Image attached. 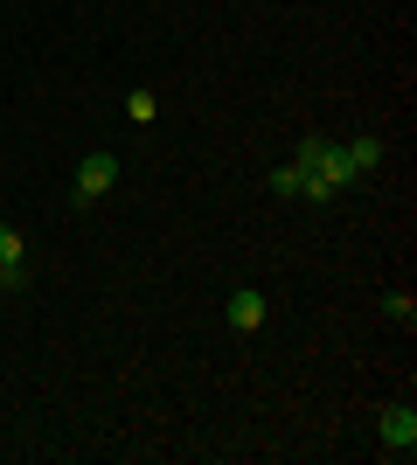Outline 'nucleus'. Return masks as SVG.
Segmentation results:
<instances>
[{
	"label": "nucleus",
	"mask_w": 417,
	"mask_h": 465,
	"mask_svg": "<svg viewBox=\"0 0 417 465\" xmlns=\"http://www.w3.org/2000/svg\"><path fill=\"white\" fill-rule=\"evenodd\" d=\"M125 118H133V125H154V118H160V97L154 91H125Z\"/></svg>",
	"instance_id": "obj_6"
},
{
	"label": "nucleus",
	"mask_w": 417,
	"mask_h": 465,
	"mask_svg": "<svg viewBox=\"0 0 417 465\" xmlns=\"http://www.w3.org/2000/svg\"><path fill=\"white\" fill-rule=\"evenodd\" d=\"M223 320H230V327H237V333H258L264 320H272V306H264V292L237 285V292H230V306H223Z\"/></svg>",
	"instance_id": "obj_3"
},
{
	"label": "nucleus",
	"mask_w": 417,
	"mask_h": 465,
	"mask_svg": "<svg viewBox=\"0 0 417 465\" xmlns=\"http://www.w3.org/2000/svg\"><path fill=\"white\" fill-rule=\"evenodd\" d=\"M382 312H390V320H403V327H411V320H417V299H411V292H382Z\"/></svg>",
	"instance_id": "obj_7"
},
{
	"label": "nucleus",
	"mask_w": 417,
	"mask_h": 465,
	"mask_svg": "<svg viewBox=\"0 0 417 465\" xmlns=\"http://www.w3.org/2000/svg\"><path fill=\"white\" fill-rule=\"evenodd\" d=\"M21 264H28V243L15 223H0V272H21Z\"/></svg>",
	"instance_id": "obj_5"
},
{
	"label": "nucleus",
	"mask_w": 417,
	"mask_h": 465,
	"mask_svg": "<svg viewBox=\"0 0 417 465\" xmlns=\"http://www.w3.org/2000/svg\"><path fill=\"white\" fill-rule=\"evenodd\" d=\"M272 194H299V167L285 160V167H272Z\"/></svg>",
	"instance_id": "obj_8"
},
{
	"label": "nucleus",
	"mask_w": 417,
	"mask_h": 465,
	"mask_svg": "<svg viewBox=\"0 0 417 465\" xmlns=\"http://www.w3.org/2000/svg\"><path fill=\"white\" fill-rule=\"evenodd\" d=\"M341 153H348V167H355V181H362V174H376V167H382L390 146H382L376 133H355V139H341Z\"/></svg>",
	"instance_id": "obj_4"
},
{
	"label": "nucleus",
	"mask_w": 417,
	"mask_h": 465,
	"mask_svg": "<svg viewBox=\"0 0 417 465\" xmlns=\"http://www.w3.org/2000/svg\"><path fill=\"white\" fill-rule=\"evenodd\" d=\"M112 181H119V153H84V167H77V181H70V202H77V209H91V202H98V194H112Z\"/></svg>",
	"instance_id": "obj_1"
},
{
	"label": "nucleus",
	"mask_w": 417,
	"mask_h": 465,
	"mask_svg": "<svg viewBox=\"0 0 417 465\" xmlns=\"http://www.w3.org/2000/svg\"><path fill=\"white\" fill-rule=\"evenodd\" d=\"M376 438H382L390 459H411V451H417V410L411 403H382L376 410Z\"/></svg>",
	"instance_id": "obj_2"
}]
</instances>
